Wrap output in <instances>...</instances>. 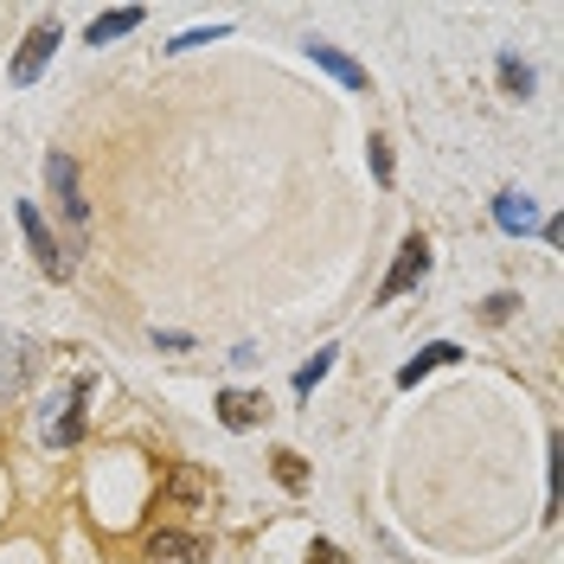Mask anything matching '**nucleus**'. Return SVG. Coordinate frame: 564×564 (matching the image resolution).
I'll return each instance as SVG.
<instances>
[{"label": "nucleus", "instance_id": "423d86ee", "mask_svg": "<svg viewBox=\"0 0 564 564\" xmlns=\"http://www.w3.org/2000/svg\"><path fill=\"white\" fill-rule=\"evenodd\" d=\"M430 276V245L423 238H404V250H398V263H391V276L379 282V302H398L411 282H423Z\"/></svg>", "mask_w": 564, "mask_h": 564}, {"label": "nucleus", "instance_id": "a211bd4d", "mask_svg": "<svg viewBox=\"0 0 564 564\" xmlns=\"http://www.w3.org/2000/svg\"><path fill=\"white\" fill-rule=\"evenodd\" d=\"M308 564H347V558H340V552H334V545H327V539H321L315 552H308Z\"/></svg>", "mask_w": 564, "mask_h": 564}, {"label": "nucleus", "instance_id": "4468645a", "mask_svg": "<svg viewBox=\"0 0 564 564\" xmlns=\"http://www.w3.org/2000/svg\"><path fill=\"white\" fill-rule=\"evenodd\" d=\"M500 84H507L513 97H527V90H532V70L520 65V58H500Z\"/></svg>", "mask_w": 564, "mask_h": 564}, {"label": "nucleus", "instance_id": "7ed1b4c3", "mask_svg": "<svg viewBox=\"0 0 564 564\" xmlns=\"http://www.w3.org/2000/svg\"><path fill=\"white\" fill-rule=\"evenodd\" d=\"M20 231H26V245H33L39 270H45V276H58V282H65L77 257H70V250L58 245V238H52V231H45V218H39V206H20Z\"/></svg>", "mask_w": 564, "mask_h": 564}, {"label": "nucleus", "instance_id": "f257e3e1", "mask_svg": "<svg viewBox=\"0 0 564 564\" xmlns=\"http://www.w3.org/2000/svg\"><path fill=\"white\" fill-rule=\"evenodd\" d=\"M33 372H39V347L26 340V334L0 327V404H7V398H20V391L33 386Z\"/></svg>", "mask_w": 564, "mask_h": 564}, {"label": "nucleus", "instance_id": "6e6552de", "mask_svg": "<svg viewBox=\"0 0 564 564\" xmlns=\"http://www.w3.org/2000/svg\"><path fill=\"white\" fill-rule=\"evenodd\" d=\"M494 225H500L507 238H527V231H539V206H532L527 193H500V199H494Z\"/></svg>", "mask_w": 564, "mask_h": 564}, {"label": "nucleus", "instance_id": "ddd939ff", "mask_svg": "<svg viewBox=\"0 0 564 564\" xmlns=\"http://www.w3.org/2000/svg\"><path fill=\"white\" fill-rule=\"evenodd\" d=\"M334 352H340V347H321L315 359H308V366H302V372H295V391H302V398H308V391H315L321 379H327V372H334Z\"/></svg>", "mask_w": 564, "mask_h": 564}, {"label": "nucleus", "instance_id": "0eeeda50", "mask_svg": "<svg viewBox=\"0 0 564 564\" xmlns=\"http://www.w3.org/2000/svg\"><path fill=\"white\" fill-rule=\"evenodd\" d=\"M263 417H270L263 391H218V423L225 430H257Z\"/></svg>", "mask_w": 564, "mask_h": 564}, {"label": "nucleus", "instance_id": "1a4fd4ad", "mask_svg": "<svg viewBox=\"0 0 564 564\" xmlns=\"http://www.w3.org/2000/svg\"><path fill=\"white\" fill-rule=\"evenodd\" d=\"M302 52H308V58H315V65L327 70V77H340V84H347V90H366V70L352 65L347 52H334V45H327V39H302Z\"/></svg>", "mask_w": 564, "mask_h": 564}, {"label": "nucleus", "instance_id": "9d476101", "mask_svg": "<svg viewBox=\"0 0 564 564\" xmlns=\"http://www.w3.org/2000/svg\"><path fill=\"white\" fill-rule=\"evenodd\" d=\"M148 558L154 564H193L199 558V539H193V532H154V539H148Z\"/></svg>", "mask_w": 564, "mask_h": 564}, {"label": "nucleus", "instance_id": "39448f33", "mask_svg": "<svg viewBox=\"0 0 564 564\" xmlns=\"http://www.w3.org/2000/svg\"><path fill=\"white\" fill-rule=\"evenodd\" d=\"M77 398H84V379H77L65 398H52V411H45V443H52V449H70V443L84 436V404H77Z\"/></svg>", "mask_w": 564, "mask_h": 564}, {"label": "nucleus", "instance_id": "dca6fc26", "mask_svg": "<svg viewBox=\"0 0 564 564\" xmlns=\"http://www.w3.org/2000/svg\"><path fill=\"white\" fill-rule=\"evenodd\" d=\"M372 174H379V186H391V154H386V141H372Z\"/></svg>", "mask_w": 564, "mask_h": 564}, {"label": "nucleus", "instance_id": "f8f14e48", "mask_svg": "<svg viewBox=\"0 0 564 564\" xmlns=\"http://www.w3.org/2000/svg\"><path fill=\"white\" fill-rule=\"evenodd\" d=\"M135 26H141V7H116V13H97V20H90V45H109V39L135 33Z\"/></svg>", "mask_w": 564, "mask_h": 564}, {"label": "nucleus", "instance_id": "f3484780", "mask_svg": "<svg viewBox=\"0 0 564 564\" xmlns=\"http://www.w3.org/2000/svg\"><path fill=\"white\" fill-rule=\"evenodd\" d=\"M276 475H282V488H302V462H295V456H282Z\"/></svg>", "mask_w": 564, "mask_h": 564}, {"label": "nucleus", "instance_id": "20e7f679", "mask_svg": "<svg viewBox=\"0 0 564 564\" xmlns=\"http://www.w3.org/2000/svg\"><path fill=\"white\" fill-rule=\"evenodd\" d=\"M45 180H52V193H58V206H65V218L77 225V231H84V225H90V206H84V193H77V161L52 148V154H45Z\"/></svg>", "mask_w": 564, "mask_h": 564}, {"label": "nucleus", "instance_id": "9b49d317", "mask_svg": "<svg viewBox=\"0 0 564 564\" xmlns=\"http://www.w3.org/2000/svg\"><path fill=\"white\" fill-rule=\"evenodd\" d=\"M456 359H462V347H449V340H436V347H423L417 359H411V366H398V386L411 391V386L423 379V372H436V366H456Z\"/></svg>", "mask_w": 564, "mask_h": 564}, {"label": "nucleus", "instance_id": "2eb2a0df", "mask_svg": "<svg viewBox=\"0 0 564 564\" xmlns=\"http://www.w3.org/2000/svg\"><path fill=\"white\" fill-rule=\"evenodd\" d=\"M225 33H231V26H199V33H180L167 52H193V45H212V39H225Z\"/></svg>", "mask_w": 564, "mask_h": 564}, {"label": "nucleus", "instance_id": "f03ea898", "mask_svg": "<svg viewBox=\"0 0 564 564\" xmlns=\"http://www.w3.org/2000/svg\"><path fill=\"white\" fill-rule=\"evenodd\" d=\"M58 45H65V33H58V20H39L33 33H26V45L13 52V65H7V77H13V84H33L39 70L52 65V52H58Z\"/></svg>", "mask_w": 564, "mask_h": 564}]
</instances>
